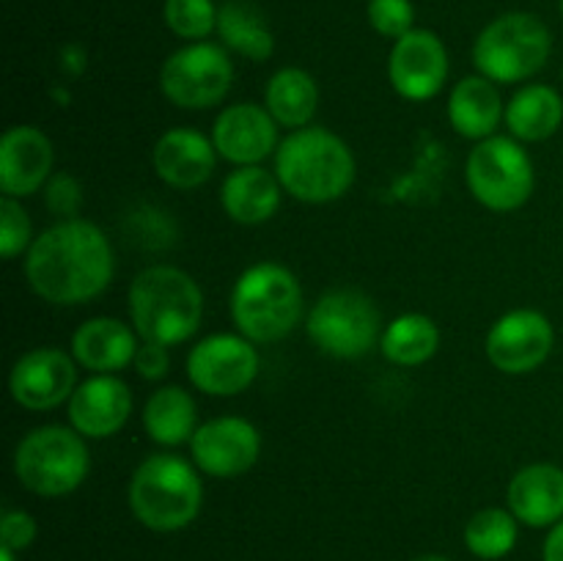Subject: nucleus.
I'll return each mask as SVG.
<instances>
[{
	"label": "nucleus",
	"mask_w": 563,
	"mask_h": 561,
	"mask_svg": "<svg viewBox=\"0 0 563 561\" xmlns=\"http://www.w3.org/2000/svg\"><path fill=\"white\" fill-rule=\"evenodd\" d=\"M115 258L97 223L60 220L33 240L25 253V278L33 295L53 306H80L110 286Z\"/></svg>",
	"instance_id": "obj_1"
},
{
	"label": "nucleus",
	"mask_w": 563,
	"mask_h": 561,
	"mask_svg": "<svg viewBox=\"0 0 563 561\" xmlns=\"http://www.w3.org/2000/svg\"><path fill=\"white\" fill-rule=\"evenodd\" d=\"M130 319L143 341L165 346L185 344L201 328V286L174 264L146 267L130 286Z\"/></svg>",
	"instance_id": "obj_2"
},
{
	"label": "nucleus",
	"mask_w": 563,
	"mask_h": 561,
	"mask_svg": "<svg viewBox=\"0 0 563 561\" xmlns=\"http://www.w3.org/2000/svg\"><path fill=\"white\" fill-rule=\"evenodd\" d=\"M352 148L324 127L291 130L275 152V176L302 204L339 201L355 182Z\"/></svg>",
	"instance_id": "obj_3"
},
{
	"label": "nucleus",
	"mask_w": 563,
	"mask_h": 561,
	"mask_svg": "<svg viewBox=\"0 0 563 561\" xmlns=\"http://www.w3.org/2000/svg\"><path fill=\"white\" fill-rule=\"evenodd\" d=\"M302 289L291 270L278 262H258L231 289V319L253 344H275L300 324Z\"/></svg>",
	"instance_id": "obj_4"
},
{
	"label": "nucleus",
	"mask_w": 563,
	"mask_h": 561,
	"mask_svg": "<svg viewBox=\"0 0 563 561\" xmlns=\"http://www.w3.org/2000/svg\"><path fill=\"white\" fill-rule=\"evenodd\" d=\"M132 515L148 531H181L198 517L203 504V484L196 462L176 454H152L135 468L130 479Z\"/></svg>",
	"instance_id": "obj_5"
},
{
	"label": "nucleus",
	"mask_w": 563,
	"mask_h": 561,
	"mask_svg": "<svg viewBox=\"0 0 563 561\" xmlns=\"http://www.w3.org/2000/svg\"><path fill=\"white\" fill-rule=\"evenodd\" d=\"M91 471L86 438L75 427L47 424L36 427L16 443L14 476L25 490L42 498L69 495Z\"/></svg>",
	"instance_id": "obj_6"
},
{
	"label": "nucleus",
	"mask_w": 563,
	"mask_h": 561,
	"mask_svg": "<svg viewBox=\"0 0 563 561\" xmlns=\"http://www.w3.org/2000/svg\"><path fill=\"white\" fill-rule=\"evenodd\" d=\"M553 53V33L528 11H509L489 22L473 44L478 75L493 82H522L544 69Z\"/></svg>",
	"instance_id": "obj_7"
},
{
	"label": "nucleus",
	"mask_w": 563,
	"mask_h": 561,
	"mask_svg": "<svg viewBox=\"0 0 563 561\" xmlns=\"http://www.w3.org/2000/svg\"><path fill=\"white\" fill-rule=\"evenodd\" d=\"M379 311L361 289H330L308 311L306 330L319 352L339 361H352L372 352L383 339Z\"/></svg>",
	"instance_id": "obj_8"
},
{
	"label": "nucleus",
	"mask_w": 563,
	"mask_h": 561,
	"mask_svg": "<svg viewBox=\"0 0 563 561\" xmlns=\"http://www.w3.org/2000/svg\"><path fill=\"white\" fill-rule=\"evenodd\" d=\"M467 187L482 207L515 212L533 193V163L522 143L511 135L484 138L467 157Z\"/></svg>",
	"instance_id": "obj_9"
},
{
	"label": "nucleus",
	"mask_w": 563,
	"mask_h": 561,
	"mask_svg": "<svg viewBox=\"0 0 563 561\" xmlns=\"http://www.w3.org/2000/svg\"><path fill=\"white\" fill-rule=\"evenodd\" d=\"M234 82V64L225 47L212 42H190L165 58L159 88L185 110H207L229 94Z\"/></svg>",
	"instance_id": "obj_10"
},
{
	"label": "nucleus",
	"mask_w": 563,
	"mask_h": 561,
	"mask_svg": "<svg viewBox=\"0 0 563 561\" xmlns=\"http://www.w3.org/2000/svg\"><path fill=\"white\" fill-rule=\"evenodd\" d=\"M258 350L242 333H212L187 355V377L207 396H236L258 377Z\"/></svg>",
	"instance_id": "obj_11"
},
{
	"label": "nucleus",
	"mask_w": 563,
	"mask_h": 561,
	"mask_svg": "<svg viewBox=\"0 0 563 561\" xmlns=\"http://www.w3.org/2000/svg\"><path fill=\"white\" fill-rule=\"evenodd\" d=\"M555 344V330L542 311L515 308L504 314L487 333L489 363L504 374L537 372L550 358Z\"/></svg>",
	"instance_id": "obj_12"
},
{
	"label": "nucleus",
	"mask_w": 563,
	"mask_h": 561,
	"mask_svg": "<svg viewBox=\"0 0 563 561\" xmlns=\"http://www.w3.org/2000/svg\"><path fill=\"white\" fill-rule=\"evenodd\" d=\"M449 77V50L438 33L412 28L396 38L388 55V80L401 99L427 102L438 97Z\"/></svg>",
	"instance_id": "obj_13"
},
{
	"label": "nucleus",
	"mask_w": 563,
	"mask_h": 561,
	"mask_svg": "<svg viewBox=\"0 0 563 561\" xmlns=\"http://www.w3.org/2000/svg\"><path fill=\"white\" fill-rule=\"evenodd\" d=\"M262 454V435L247 418L220 416L203 421L190 440L196 468L214 479H234L251 471Z\"/></svg>",
	"instance_id": "obj_14"
},
{
	"label": "nucleus",
	"mask_w": 563,
	"mask_h": 561,
	"mask_svg": "<svg viewBox=\"0 0 563 561\" xmlns=\"http://www.w3.org/2000/svg\"><path fill=\"white\" fill-rule=\"evenodd\" d=\"M77 388V361L58 346L27 350L9 374L11 399L33 413L55 410Z\"/></svg>",
	"instance_id": "obj_15"
},
{
	"label": "nucleus",
	"mask_w": 563,
	"mask_h": 561,
	"mask_svg": "<svg viewBox=\"0 0 563 561\" xmlns=\"http://www.w3.org/2000/svg\"><path fill=\"white\" fill-rule=\"evenodd\" d=\"M278 121L256 102H236L220 110L212 127V143L234 165H258L278 152Z\"/></svg>",
	"instance_id": "obj_16"
},
{
	"label": "nucleus",
	"mask_w": 563,
	"mask_h": 561,
	"mask_svg": "<svg viewBox=\"0 0 563 561\" xmlns=\"http://www.w3.org/2000/svg\"><path fill=\"white\" fill-rule=\"evenodd\" d=\"M132 416V391L115 374H91L69 399V424L88 440L113 438Z\"/></svg>",
	"instance_id": "obj_17"
},
{
	"label": "nucleus",
	"mask_w": 563,
	"mask_h": 561,
	"mask_svg": "<svg viewBox=\"0 0 563 561\" xmlns=\"http://www.w3.org/2000/svg\"><path fill=\"white\" fill-rule=\"evenodd\" d=\"M53 141L38 127H11L0 138V190L9 198H27L42 190L53 174Z\"/></svg>",
	"instance_id": "obj_18"
},
{
	"label": "nucleus",
	"mask_w": 563,
	"mask_h": 561,
	"mask_svg": "<svg viewBox=\"0 0 563 561\" xmlns=\"http://www.w3.org/2000/svg\"><path fill=\"white\" fill-rule=\"evenodd\" d=\"M218 148L212 138L201 135L190 127H174L154 143L152 163L159 179L174 190H196L218 165Z\"/></svg>",
	"instance_id": "obj_19"
},
{
	"label": "nucleus",
	"mask_w": 563,
	"mask_h": 561,
	"mask_svg": "<svg viewBox=\"0 0 563 561\" xmlns=\"http://www.w3.org/2000/svg\"><path fill=\"white\" fill-rule=\"evenodd\" d=\"M511 515L531 528H553L563 520V468L533 462L520 468L506 490Z\"/></svg>",
	"instance_id": "obj_20"
},
{
	"label": "nucleus",
	"mask_w": 563,
	"mask_h": 561,
	"mask_svg": "<svg viewBox=\"0 0 563 561\" xmlns=\"http://www.w3.org/2000/svg\"><path fill=\"white\" fill-rule=\"evenodd\" d=\"M135 328L113 317L86 319L71 336V358L91 374H115L135 361Z\"/></svg>",
	"instance_id": "obj_21"
},
{
	"label": "nucleus",
	"mask_w": 563,
	"mask_h": 561,
	"mask_svg": "<svg viewBox=\"0 0 563 561\" xmlns=\"http://www.w3.org/2000/svg\"><path fill=\"white\" fill-rule=\"evenodd\" d=\"M280 196L284 185L262 165H236L220 187L223 212L242 226L267 223L278 212Z\"/></svg>",
	"instance_id": "obj_22"
},
{
	"label": "nucleus",
	"mask_w": 563,
	"mask_h": 561,
	"mask_svg": "<svg viewBox=\"0 0 563 561\" xmlns=\"http://www.w3.org/2000/svg\"><path fill=\"white\" fill-rule=\"evenodd\" d=\"M449 121L456 135L484 141L506 121V105L500 99L498 82L484 75L462 77L449 97Z\"/></svg>",
	"instance_id": "obj_23"
},
{
	"label": "nucleus",
	"mask_w": 563,
	"mask_h": 561,
	"mask_svg": "<svg viewBox=\"0 0 563 561\" xmlns=\"http://www.w3.org/2000/svg\"><path fill=\"white\" fill-rule=\"evenodd\" d=\"M563 124V97L553 86L528 82L506 105V127L522 143L553 138Z\"/></svg>",
	"instance_id": "obj_24"
},
{
	"label": "nucleus",
	"mask_w": 563,
	"mask_h": 561,
	"mask_svg": "<svg viewBox=\"0 0 563 561\" xmlns=\"http://www.w3.org/2000/svg\"><path fill=\"white\" fill-rule=\"evenodd\" d=\"M198 424V407L190 391L181 385H163L148 396L143 407V429L159 446L190 443Z\"/></svg>",
	"instance_id": "obj_25"
},
{
	"label": "nucleus",
	"mask_w": 563,
	"mask_h": 561,
	"mask_svg": "<svg viewBox=\"0 0 563 561\" xmlns=\"http://www.w3.org/2000/svg\"><path fill=\"white\" fill-rule=\"evenodd\" d=\"M264 108L273 113L280 127L289 130H302L311 124L313 113L319 108V88L317 80L306 69L286 66L278 69L267 82L264 91Z\"/></svg>",
	"instance_id": "obj_26"
},
{
	"label": "nucleus",
	"mask_w": 563,
	"mask_h": 561,
	"mask_svg": "<svg viewBox=\"0 0 563 561\" xmlns=\"http://www.w3.org/2000/svg\"><path fill=\"white\" fill-rule=\"evenodd\" d=\"M220 42L247 61H267L275 50V36L267 20L251 0H225L218 11Z\"/></svg>",
	"instance_id": "obj_27"
},
{
	"label": "nucleus",
	"mask_w": 563,
	"mask_h": 561,
	"mask_svg": "<svg viewBox=\"0 0 563 561\" xmlns=\"http://www.w3.org/2000/svg\"><path fill=\"white\" fill-rule=\"evenodd\" d=\"M379 350L396 366H421L440 350V328L427 314H401L385 324Z\"/></svg>",
	"instance_id": "obj_28"
},
{
	"label": "nucleus",
	"mask_w": 563,
	"mask_h": 561,
	"mask_svg": "<svg viewBox=\"0 0 563 561\" xmlns=\"http://www.w3.org/2000/svg\"><path fill=\"white\" fill-rule=\"evenodd\" d=\"M517 517L511 509L487 506L476 512L465 526V544L476 559L498 561L509 556L517 544Z\"/></svg>",
	"instance_id": "obj_29"
},
{
	"label": "nucleus",
	"mask_w": 563,
	"mask_h": 561,
	"mask_svg": "<svg viewBox=\"0 0 563 561\" xmlns=\"http://www.w3.org/2000/svg\"><path fill=\"white\" fill-rule=\"evenodd\" d=\"M214 0H165V25L187 42H203L218 31Z\"/></svg>",
	"instance_id": "obj_30"
},
{
	"label": "nucleus",
	"mask_w": 563,
	"mask_h": 561,
	"mask_svg": "<svg viewBox=\"0 0 563 561\" xmlns=\"http://www.w3.org/2000/svg\"><path fill=\"white\" fill-rule=\"evenodd\" d=\"M33 226L27 212L22 209L20 198L3 196L0 201V256L16 258L20 253H27L33 245Z\"/></svg>",
	"instance_id": "obj_31"
},
{
	"label": "nucleus",
	"mask_w": 563,
	"mask_h": 561,
	"mask_svg": "<svg viewBox=\"0 0 563 561\" xmlns=\"http://www.w3.org/2000/svg\"><path fill=\"white\" fill-rule=\"evenodd\" d=\"M368 25L385 38H401L416 28L412 0H368Z\"/></svg>",
	"instance_id": "obj_32"
},
{
	"label": "nucleus",
	"mask_w": 563,
	"mask_h": 561,
	"mask_svg": "<svg viewBox=\"0 0 563 561\" xmlns=\"http://www.w3.org/2000/svg\"><path fill=\"white\" fill-rule=\"evenodd\" d=\"M44 198H47L49 212L58 215V218H64V220H71V218H77V212H80L82 187H80V182L69 174L49 176Z\"/></svg>",
	"instance_id": "obj_33"
},
{
	"label": "nucleus",
	"mask_w": 563,
	"mask_h": 561,
	"mask_svg": "<svg viewBox=\"0 0 563 561\" xmlns=\"http://www.w3.org/2000/svg\"><path fill=\"white\" fill-rule=\"evenodd\" d=\"M36 539V520L22 509H5L0 517V548L25 550Z\"/></svg>",
	"instance_id": "obj_34"
},
{
	"label": "nucleus",
	"mask_w": 563,
	"mask_h": 561,
	"mask_svg": "<svg viewBox=\"0 0 563 561\" xmlns=\"http://www.w3.org/2000/svg\"><path fill=\"white\" fill-rule=\"evenodd\" d=\"M135 372L143 380H163L170 369V352L165 344H154V341H143L132 361Z\"/></svg>",
	"instance_id": "obj_35"
},
{
	"label": "nucleus",
	"mask_w": 563,
	"mask_h": 561,
	"mask_svg": "<svg viewBox=\"0 0 563 561\" xmlns=\"http://www.w3.org/2000/svg\"><path fill=\"white\" fill-rule=\"evenodd\" d=\"M542 559L544 561H563V520L555 522V526L550 528L548 539H544Z\"/></svg>",
	"instance_id": "obj_36"
},
{
	"label": "nucleus",
	"mask_w": 563,
	"mask_h": 561,
	"mask_svg": "<svg viewBox=\"0 0 563 561\" xmlns=\"http://www.w3.org/2000/svg\"><path fill=\"white\" fill-rule=\"evenodd\" d=\"M0 561H16L14 550H9V548H0Z\"/></svg>",
	"instance_id": "obj_37"
},
{
	"label": "nucleus",
	"mask_w": 563,
	"mask_h": 561,
	"mask_svg": "<svg viewBox=\"0 0 563 561\" xmlns=\"http://www.w3.org/2000/svg\"><path fill=\"white\" fill-rule=\"evenodd\" d=\"M412 561H449V559H445V556H434V553H427V556H418V559H412Z\"/></svg>",
	"instance_id": "obj_38"
},
{
	"label": "nucleus",
	"mask_w": 563,
	"mask_h": 561,
	"mask_svg": "<svg viewBox=\"0 0 563 561\" xmlns=\"http://www.w3.org/2000/svg\"><path fill=\"white\" fill-rule=\"evenodd\" d=\"M561 14H563V0H561Z\"/></svg>",
	"instance_id": "obj_39"
},
{
	"label": "nucleus",
	"mask_w": 563,
	"mask_h": 561,
	"mask_svg": "<svg viewBox=\"0 0 563 561\" xmlns=\"http://www.w3.org/2000/svg\"><path fill=\"white\" fill-rule=\"evenodd\" d=\"M561 82H563V69H561Z\"/></svg>",
	"instance_id": "obj_40"
}]
</instances>
